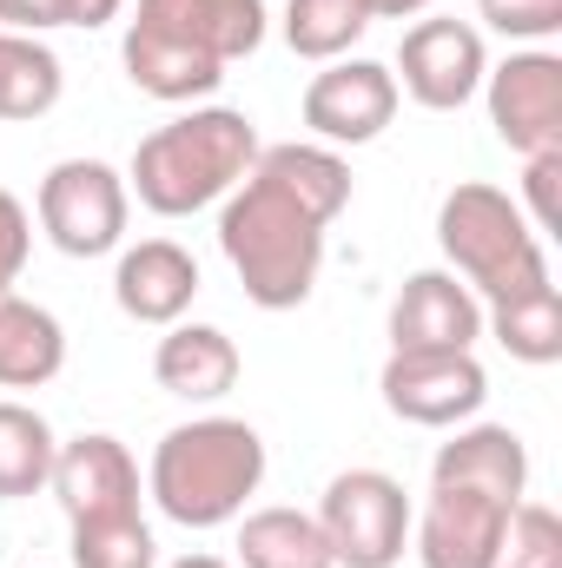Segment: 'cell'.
Segmentation results:
<instances>
[{
    "mask_svg": "<svg viewBox=\"0 0 562 568\" xmlns=\"http://www.w3.org/2000/svg\"><path fill=\"white\" fill-rule=\"evenodd\" d=\"M430 483H456V489L523 503L530 496V449L510 424H456V436L430 463Z\"/></svg>",
    "mask_w": 562,
    "mask_h": 568,
    "instance_id": "e0dca14e",
    "label": "cell"
},
{
    "mask_svg": "<svg viewBox=\"0 0 562 568\" xmlns=\"http://www.w3.org/2000/svg\"><path fill=\"white\" fill-rule=\"evenodd\" d=\"M556 179H562V152H530L523 159V199H530V232H556L562 225V205H556Z\"/></svg>",
    "mask_w": 562,
    "mask_h": 568,
    "instance_id": "4316f807",
    "label": "cell"
},
{
    "mask_svg": "<svg viewBox=\"0 0 562 568\" xmlns=\"http://www.w3.org/2000/svg\"><path fill=\"white\" fill-rule=\"evenodd\" d=\"M510 509L516 503H503V496L456 489V483H430L423 516H411V549H418L423 568H490L496 549H503Z\"/></svg>",
    "mask_w": 562,
    "mask_h": 568,
    "instance_id": "7c38bea8",
    "label": "cell"
},
{
    "mask_svg": "<svg viewBox=\"0 0 562 568\" xmlns=\"http://www.w3.org/2000/svg\"><path fill=\"white\" fill-rule=\"evenodd\" d=\"M265 47V0H140L120 60L145 100L192 106L219 93L225 67Z\"/></svg>",
    "mask_w": 562,
    "mask_h": 568,
    "instance_id": "7a4b0ae2",
    "label": "cell"
},
{
    "mask_svg": "<svg viewBox=\"0 0 562 568\" xmlns=\"http://www.w3.org/2000/svg\"><path fill=\"white\" fill-rule=\"evenodd\" d=\"M239 371H245V357H239V344L219 331V324H165V337H159V351H152V377H159V390L165 397H185V404H219V397H232V384H239Z\"/></svg>",
    "mask_w": 562,
    "mask_h": 568,
    "instance_id": "2e32d148",
    "label": "cell"
},
{
    "mask_svg": "<svg viewBox=\"0 0 562 568\" xmlns=\"http://www.w3.org/2000/svg\"><path fill=\"white\" fill-rule=\"evenodd\" d=\"M265 483V436L245 417H192L165 429L145 463V496L179 529H225Z\"/></svg>",
    "mask_w": 562,
    "mask_h": 568,
    "instance_id": "3957f363",
    "label": "cell"
},
{
    "mask_svg": "<svg viewBox=\"0 0 562 568\" xmlns=\"http://www.w3.org/2000/svg\"><path fill=\"white\" fill-rule=\"evenodd\" d=\"M60 53L40 33H7L0 27V120H47L60 106Z\"/></svg>",
    "mask_w": 562,
    "mask_h": 568,
    "instance_id": "ffe728a7",
    "label": "cell"
},
{
    "mask_svg": "<svg viewBox=\"0 0 562 568\" xmlns=\"http://www.w3.org/2000/svg\"><path fill=\"white\" fill-rule=\"evenodd\" d=\"M27 252H33V219H27V205L0 185V291H13V278L27 272Z\"/></svg>",
    "mask_w": 562,
    "mask_h": 568,
    "instance_id": "83f0119b",
    "label": "cell"
},
{
    "mask_svg": "<svg viewBox=\"0 0 562 568\" xmlns=\"http://www.w3.org/2000/svg\"><path fill=\"white\" fill-rule=\"evenodd\" d=\"M259 159V126L239 106H192L133 145L127 192L152 219H192L219 205Z\"/></svg>",
    "mask_w": 562,
    "mask_h": 568,
    "instance_id": "277c9868",
    "label": "cell"
},
{
    "mask_svg": "<svg viewBox=\"0 0 562 568\" xmlns=\"http://www.w3.org/2000/svg\"><path fill=\"white\" fill-rule=\"evenodd\" d=\"M483 100H490V126L516 159L530 152H562V53L550 47H523L510 60H496L483 73Z\"/></svg>",
    "mask_w": 562,
    "mask_h": 568,
    "instance_id": "30bf717a",
    "label": "cell"
},
{
    "mask_svg": "<svg viewBox=\"0 0 562 568\" xmlns=\"http://www.w3.org/2000/svg\"><path fill=\"white\" fill-rule=\"evenodd\" d=\"M0 27L7 33H47L53 27V0H0Z\"/></svg>",
    "mask_w": 562,
    "mask_h": 568,
    "instance_id": "f546056e",
    "label": "cell"
},
{
    "mask_svg": "<svg viewBox=\"0 0 562 568\" xmlns=\"http://www.w3.org/2000/svg\"><path fill=\"white\" fill-rule=\"evenodd\" d=\"M483 304L456 272H411L391 297V351H476Z\"/></svg>",
    "mask_w": 562,
    "mask_h": 568,
    "instance_id": "5bb4252c",
    "label": "cell"
},
{
    "mask_svg": "<svg viewBox=\"0 0 562 568\" xmlns=\"http://www.w3.org/2000/svg\"><path fill=\"white\" fill-rule=\"evenodd\" d=\"M378 390H384V410L398 424L456 429L483 410L490 377H483L476 351H391L378 371Z\"/></svg>",
    "mask_w": 562,
    "mask_h": 568,
    "instance_id": "ba28073f",
    "label": "cell"
},
{
    "mask_svg": "<svg viewBox=\"0 0 562 568\" xmlns=\"http://www.w3.org/2000/svg\"><path fill=\"white\" fill-rule=\"evenodd\" d=\"M172 568H232V562H225V556H179Z\"/></svg>",
    "mask_w": 562,
    "mask_h": 568,
    "instance_id": "1f68e13d",
    "label": "cell"
},
{
    "mask_svg": "<svg viewBox=\"0 0 562 568\" xmlns=\"http://www.w3.org/2000/svg\"><path fill=\"white\" fill-rule=\"evenodd\" d=\"M67 371V331L47 304L0 291V390H40Z\"/></svg>",
    "mask_w": 562,
    "mask_h": 568,
    "instance_id": "ac0fdd59",
    "label": "cell"
},
{
    "mask_svg": "<svg viewBox=\"0 0 562 568\" xmlns=\"http://www.w3.org/2000/svg\"><path fill=\"white\" fill-rule=\"evenodd\" d=\"M120 7L127 0H53V27H107V20H120Z\"/></svg>",
    "mask_w": 562,
    "mask_h": 568,
    "instance_id": "f1b7e54d",
    "label": "cell"
},
{
    "mask_svg": "<svg viewBox=\"0 0 562 568\" xmlns=\"http://www.w3.org/2000/svg\"><path fill=\"white\" fill-rule=\"evenodd\" d=\"M483 331L516 357V364H556L562 357V291L556 284H536L523 297H503V304H483Z\"/></svg>",
    "mask_w": 562,
    "mask_h": 568,
    "instance_id": "44dd1931",
    "label": "cell"
},
{
    "mask_svg": "<svg viewBox=\"0 0 562 568\" xmlns=\"http://www.w3.org/2000/svg\"><path fill=\"white\" fill-rule=\"evenodd\" d=\"M398 93H411L423 113H463L476 93H483V73H490V47L470 20H450V13H430L418 27H404V47H398Z\"/></svg>",
    "mask_w": 562,
    "mask_h": 568,
    "instance_id": "9c48e42d",
    "label": "cell"
},
{
    "mask_svg": "<svg viewBox=\"0 0 562 568\" xmlns=\"http://www.w3.org/2000/svg\"><path fill=\"white\" fill-rule=\"evenodd\" d=\"M53 449H60V436H53V424H47L33 404L0 397V496H7V503L47 489V476H53Z\"/></svg>",
    "mask_w": 562,
    "mask_h": 568,
    "instance_id": "7402d4cb",
    "label": "cell"
},
{
    "mask_svg": "<svg viewBox=\"0 0 562 568\" xmlns=\"http://www.w3.org/2000/svg\"><path fill=\"white\" fill-rule=\"evenodd\" d=\"M476 13L503 40H556L562 33V0H476Z\"/></svg>",
    "mask_w": 562,
    "mask_h": 568,
    "instance_id": "484cf974",
    "label": "cell"
},
{
    "mask_svg": "<svg viewBox=\"0 0 562 568\" xmlns=\"http://www.w3.org/2000/svg\"><path fill=\"white\" fill-rule=\"evenodd\" d=\"M47 489L60 496L67 523H107V516H140V463L120 436L87 429L53 449Z\"/></svg>",
    "mask_w": 562,
    "mask_h": 568,
    "instance_id": "4fadbf2b",
    "label": "cell"
},
{
    "mask_svg": "<svg viewBox=\"0 0 562 568\" xmlns=\"http://www.w3.org/2000/svg\"><path fill=\"white\" fill-rule=\"evenodd\" d=\"M436 245L450 258V272L476 291V304H503V297H523L550 278V252L543 239L530 232L523 205L483 179H463L443 192L436 205Z\"/></svg>",
    "mask_w": 562,
    "mask_h": 568,
    "instance_id": "5b68a950",
    "label": "cell"
},
{
    "mask_svg": "<svg viewBox=\"0 0 562 568\" xmlns=\"http://www.w3.org/2000/svg\"><path fill=\"white\" fill-rule=\"evenodd\" d=\"M351 205L344 152L318 140L259 145L252 172L219 199V252L259 311H298L324 272V232Z\"/></svg>",
    "mask_w": 562,
    "mask_h": 568,
    "instance_id": "6da1fadb",
    "label": "cell"
},
{
    "mask_svg": "<svg viewBox=\"0 0 562 568\" xmlns=\"http://www.w3.org/2000/svg\"><path fill=\"white\" fill-rule=\"evenodd\" d=\"M371 7V20H418V13H430V0H364Z\"/></svg>",
    "mask_w": 562,
    "mask_h": 568,
    "instance_id": "4dcf8cb0",
    "label": "cell"
},
{
    "mask_svg": "<svg viewBox=\"0 0 562 568\" xmlns=\"http://www.w3.org/2000/svg\"><path fill=\"white\" fill-rule=\"evenodd\" d=\"M398 73L384 60H331L324 73H311L298 120L311 126L318 145H371L391 120H398Z\"/></svg>",
    "mask_w": 562,
    "mask_h": 568,
    "instance_id": "8fae6325",
    "label": "cell"
},
{
    "mask_svg": "<svg viewBox=\"0 0 562 568\" xmlns=\"http://www.w3.org/2000/svg\"><path fill=\"white\" fill-rule=\"evenodd\" d=\"M73 529V568H159V542L145 516H107V523H67Z\"/></svg>",
    "mask_w": 562,
    "mask_h": 568,
    "instance_id": "cb8c5ba5",
    "label": "cell"
},
{
    "mask_svg": "<svg viewBox=\"0 0 562 568\" xmlns=\"http://www.w3.org/2000/svg\"><path fill=\"white\" fill-rule=\"evenodd\" d=\"M239 568H338L318 516L304 509H252L239 516Z\"/></svg>",
    "mask_w": 562,
    "mask_h": 568,
    "instance_id": "d6986e66",
    "label": "cell"
},
{
    "mask_svg": "<svg viewBox=\"0 0 562 568\" xmlns=\"http://www.w3.org/2000/svg\"><path fill=\"white\" fill-rule=\"evenodd\" d=\"M411 496L384 469H338L318 503V529L338 568H398L411 549Z\"/></svg>",
    "mask_w": 562,
    "mask_h": 568,
    "instance_id": "8992f818",
    "label": "cell"
},
{
    "mask_svg": "<svg viewBox=\"0 0 562 568\" xmlns=\"http://www.w3.org/2000/svg\"><path fill=\"white\" fill-rule=\"evenodd\" d=\"M490 568H562V516L550 503H516L510 509V529H503V549Z\"/></svg>",
    "mask_w": 562,
    "mask_h": 568,
    "instance_id": "d4e9b609",
    "label": "cell"
},
{
    "mask_svg": "<svg viewBox=\"0 0 562 568\" xmlns=\"http://www.w3.org/2000/svg\"><path fill=\"white\" fill-rule=\"evenodd\" d=\"M40 232L53 239V252L67 258H107L127 245V219H133V192L127 172H113L107 159H60L40 179Z\"/></svg>",
    "mask_w": 562,
    "mask_h": 568,
    "instance_id": "52a82bcc",
    "label": "cell"
},
{
    "mask_svg": "<svg viewBox=\"0 0 562 568\" xmlns=\"http://www.w3.org/2000/svg\"><path fill=\"white\" fill-rule=\"evenodd\" d=\"M371 33V7L364 0H284V47L298 60H351V47Z\"/></svg>",
    "mask_w": 562,
    "mask_h": 568,
    "instance_id": "603a6c76",
    "label": "cell"
},
{
    "mask_svg": "<svg viewBox=\"0 0 562 568\" xmlns=\"http://www.w3.org/2000/svg\"><path fill=\"white\" fill-rule=\"evenodd\" d=\"M113 297L133 324H179L199 297V258L179 239H140L113 265Z\"/></svg>",
    "mask_w": 562,
    "mask_h": 568,
    "instance_id": "9a60e30c",
    "label": "cell"
}]
</instances>
